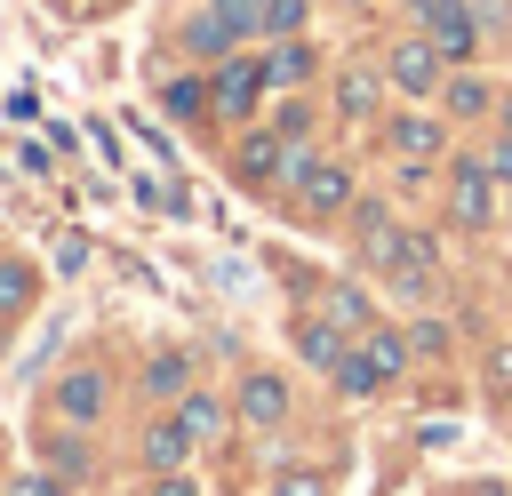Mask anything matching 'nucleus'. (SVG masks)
<instances>
[{"label": "nucleus", "instance_id": "nucleus-17", "mask_svg": "<svg viewBox=\"0 0 512 496\" xmlns=\"http://www.w3.org/2000/svg\"><path fill=\"white\" fill-rule=\"evenodd\" d=\"M216 8V24L232 32V40H248V32H264V0H208Z\"/></svg>", "mask_w": 512, "mask_h": 496}, {"label": "nucleus", "instance_id": "nucleus-5", "mask_svg": "<svg viewBox=\"0 0 512 496\" xmlns=\"http://www.w3.org/2000/svg\"><path fill=\"white\" fill-rule=\"evenodd\" d=\"M56 416H64V424H96V416H104V376H96V368L56 376Z\"/></svg>", "mask_w": 512, "mask_h": 496}, {"label": "nucleus", "instance_id": "nucleus-12", "mask_svg": "<svg viewBox=\"0 0 512 496\" xmlns=\"http://www.w3.org/2000/svg\"><path fill=\"white\" fill-rule=\"evenodd\" d=\"M392 152H400V160H432V152H440V120H416V112L392 120Z\"/></svg>", "mask_w": 512, "mask_h": 496}, {"label": "nucleus", "instance_id": "nucleus-2", "mask_svg": "<svg viewBox=\"0 0 512 496\" xmlns=\"http://www.w3.org/2000/svg\"><path fill=\"white\" fill-rule=\"evenodd\" d=\"M296 200H304L312 216H336V208L352 200V168H336V160H304V176H296Z\"/></svg>", "mask_w": 512, "mask_h": 496}, {"label": "nucleus", "instance_id": "nucleus-20", "mask_svg": "<svg viewBox=\"0 0 512 496\" xmlns=\"http://www.w3.org/2000/svg\"><path fill=\"white\" fill-rule=\"evenodd\" d=\"M328 320H336V328H360V320H368V296H360V288H336V296H328Z\"/></svg>", "mask_w": 512, "mask_h": 496}, {"label": "nucleus", "instance_id": "nucleus-8", "mask_svg": "<svg viewBox=\"0 0 512 496\" xmlns=\"http://www.w3.org/2000/svg\"><path fill=\"white\" fill-rule=\"evenodd\" d=\"M296 352L336 376V368H344V328H336V320H304V328H296Z\"/></svg>", "mask_w": 512, "mask_h": 496}, {"label": "nucleus", "instance_id": "nucleus-16", "mask_svg": "<svg viewBox=\"0 0 512 496\" xmlns=\"http://www.w3.org/2000/svg\"><path fill=\"white\" fill-rule=\"evenodd\" d=\"M176 416H184V432H192V440H216V432H224V408H216L208 392H192V400H176Z\"/></svg>", "mask_w": 512, "mask_h": 496}, {"label": "nucleus", "instance_id": "nucleus-26", "mask_svg": "<svg viewBox=\"0 0 512 496\" xmlns=\"http://www.w3.org/2000/svg\"><path fill=\"white\" fill-rule=\"evenodd\" d=\"M144 496H200V488H192V480H184V472H160V480H152V488H144Z\"/></svg>", "mask_w": 512, "mask_h": 496}, {"label": "nucleus", "instance_id": "nucleus-19", "mask_svg": "<svg viewBox=\"0 0 512 496\" xmlns=\"http://www.w3.org/2000/svg\"><path fill=\"white\" fill-rule=\"evenodd\" d=\"M296 24H304V0H264V32L272 40H296Z\"/></svg>", "mask_w": 512, "mask_h": 496}, {"label": "nucleus", "instance_id": "nucleus-27", "mask_svg": "<svg viewBox=\"0 0 512 496\" xmlns=\"http://www.w3.org/2000/svg\"><path fill=\"white\" fill-rule=\"evenodd\" d=\"M488 176H504V184H512V136H504V144L488 152Z\"/></svg>", "mask_w": 512, "mask_h": 496}, {"label": "nucleus", "instance_id": "nucleus-9", "mask_svg": "<svg viewBox=\"0 0 512 496\" xmlns=\"http://www.w3.org/2000/svg\"><path fill=\"white\" fill-rule=\"evenodd\" d=\"M240 416H248V424H280V416H288V384H280V376H248V384H240Z\"/></svg>", "mask_w": 512, "mask_h": 496}, {"label": "nucleus", "instance_id": "nucleus-3", "mask_svg": "<svg viewBox=\"0 0 512 496\" xmlns=\"http://www.w3.org/2000/svg\"><path fill=\"white\" fill-rule=\"evenodd\" d=\"M416 16L432 24V48H440V56H472V32H480V24H472L464 0H416Z\"/></svg>", "mask_w": 512, "mask_h": 496}, {"label": "nucleus", "instance_id": "nucleus-10", "mask_svg": "<svg viewBox=\"0 0 512 496\" xmlns=\"http://www.w3.org/2000/svg\"><path fill=\"white\" fill-rule=\"evenodd\" d=\"M232 168H240V184H272V176L288 168V152H280V136H248Z\"/></svg>", "mask_w": 512, "mask_h": 496}, {"label": "nucleus", "instance_id": "nucleus-18", "mask_svg": "<svg viewBox=\"0 0 512 496\" xmlns=\"http://www.w3.org/2000/svg\"><path fill=\"white\" fill-rule=\"evenodd\" d=\"M304 72H312V56H304L296 40H280V48H272V64H264V80H280V88H296Z\"/></svg>", "mask_w": 512, "mask_h": 496}, {"label": "nucleus", "instance_id": "nucleus-23", "mask_svg": "<svg viewBox=\"0 0 512 496\" xmlns=\"http://www.w3.org/2000/svg\"><path fill=\"white\" fill-rule=\"evenodd\" d=\"M272 496H328V480H320V472H280Z\"/></svg>", "mask_w": 512, "mask_h": 496}, {"label": "nucleus", "instance_id": "nucleus-6", "mask_svg": "<svg viewBox=\"0 0 512 496\" xmlns=\"http://www.w3.org/2000/svg\"><path fill=\"white\" fill-rule=\"evenodd\" d=\"M384 72H392V80H400V88H408V96H424V88H432V80H440V48H432V40H400V48H392V64H384Z\"/></svg>", "mask_w": 512, "mask_h": 496}, {"label": "nucleus", "instance_id": "nucleus-25", "mask_svg": "<svg viewBox=\"0 0 512 496\" xmlns=\"http://www.w3.org/2000/svg\"><path fill=\"white\" fill-rule=\"evenodd\" d=\"M8 496H64V488H56V480H48V472H24V480H16V488H8Z\"/></svg>", "mask_w": 512, "mask_h": 496}, {"label": "nucleus", "instance_id": "nucleus-1", "mask_svg": "<svg viewBox=\"0 0 512 496\" xmlns=\"http://www.w3.org/2000/svg\"><path fill=\"white\" fill-rule=\"evenodd\" d=\"M208 96H216V112H224V120L256 112V96H264V64H248V56H224V72L208 80Z\"/></svg>", "mask_w": 512, "mask_h": 496}, {"label": "nucleus", "instance_id": "nucleus-11", "mask_svg": "<svg viewBox=\"0 0 512 496\" xmlns=\"http://www.w3.org/2000/svg\"><path fill=\"white\" fill-rule=\"evenodd\" d=\"M184 448H192L184 416H168V424H152V432H144V464H152V472H176V464H184Z\"/></svg>", "mask_w": 512, "mask_h": 496}, {"label": "nucleus", "instance_id": "nucleus-24", "mask_svg": "<svg viewBox=\"0 0 512 496\" xmlns=\"http://www.w3.org/2000/svg\"><path fill=\"white\" fill-rule=\"evenodd\" d=\"M480 104H488V88H480V80H456V88H448V112H456V120H464V112H480Z\"/></svg>", "mask_w": 512, "mask_h": 496}, {"label": "nucleus", "instance_id": "nucleus-22", "mask_svg": "<svg viewBox=\"0 0 512 496\" xmlns=\"http://www.w3.org/2000/svg\"><path fill=\"white\" fill-rule=\"evenodd\" d=\"M24 296H32V272L24 264H0V312H16Z\"/></svg>", "mask_w": 512, "mask_h": 496}, {"label": "nucleus", "instance_id": "nucleus-21", "mask_svg": "<svg viewBox=\"0 0 512 496\" xmlns=\"http://www.w3.org/2000/svg\"><path fill=\"white\" fill-rule=\"evenodd\" d=\"M144 384H152V392H184V352H160V360L144 368Z\"/></svg>", "mask_w": 512, "mask_h": 496}, {"label": "nucleus", "instance_id": "nucleus-13", "mask_svg": "<svg viewBox=\"0 0 512 496\" xmlns=\"http://www.w3.org/2000/svg\"><path fill=\"white\" fill-rule=\"evenodd\" d=\"M336 112H344V120H368V112H376V72L352 64V72L336 80Z\"/></svg>", "mask_w": 512, "mask_h": 496}, {"label": "nucleus", "instance_id": "nucleus-4", "mask_svg": "<svg viewBox=\"0 0 512 496\" xmlns=\"http://www.w3.org/2000/svg\"><path fill=\"white\" fill-rule=\"evenodd\" d=\"M488 208H496V192H488V168H480V160H456V184H448V216L472 232V224H488Z\"/></svg>", "mask_w": 512, "mask_h": 496}, {"label": "nucleus", "instance_id": "nucleus-28", "mask_svg": "<svg viewBox=\"0 0 512 496\" xmlns=\"http://www.w3.org/2000/svg\"><path fill=\"white\" fill-rule=\"evenodd\" d=\"M504 136H512V104H504Z\"/></svg>", "mask_w": 512, "mask_h": 496}, {"label": "nucleus", "instance_id": "nucleus-7", "mask_svg": "<svg viewBox=\"0 0 512 496\" xmlns=\"http://www.w3.org/2000/svg\"><path fill=\"white\" fill-rule=\"evenodd\" d=\"M360 368H368L376 384H392V376L408 368V336H392V328H368V336H360Z\"/></svg>", "mask_w": 512, "mask_h": 496}, {"label": "nucleus", "instance_id": "nucleus-14", "mask_svg": "<svg viewBox=\"0 0 512 496\" xmlns=\"http://www.w3.org/2000/svg\"><path fill=\"white\" fill-rule=\"evenodd\" d=\"M184 48H192V56H224V48H232V32L216 24V8H200V16L184 24Z\"/></svg>", "mask_w": 512, "mask_h": 496}, {"label": "nucleus", "instance_id": "nucleus-15", "mask_svg": "<svg viewBox=\"0 0 512 496\" xmlns=\"http://www.w3.org/2000/svg\"><path fill=\"white\" fill-rule=\"evenodd\" d=\"M160 104H168L176 120H200L216 96H208V80H168V88H160Z\"/></svg>", "mask_w": 512, "mask_h": 496}]
</instances>
